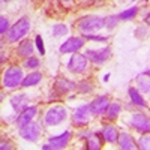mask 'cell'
I'll use <instances>...</instances> for the list:
<instances>
[{"label": "cell", "mask_w": 150, "mask_h": 150, "mask_svg": "<svg viewBox=\"0 0 150 150\" xmlns=\"http://www.w3.org/2000/svg\"><path fill=\"white\" fill-rule=\"evenodd\" d=\"M68 119V110L63 105H51L44 114L42 125L45 128L59 126Z\"/></svg>", "instance_id": "cell-1"}, {"label": "cell", "mask_w": 150, "mask_h": 150, "mask_svg": "<svg viewBox=\"0 0 150 150\" xmlns=\"http://www.w3.org/2000/svg\"><path fill=\"white\" fill-rule=\"evenodd\" d=\"M32 29V21L27 17H21L20 20H17L14 24L11 26L6 38H8V42L14 44L18 41H23L24 36L29 33V30Z\"/></svg>", "instance_id": "cell-2"}, {"label": "cell", "mask_w": 150, "mask_h": 150, "mask_svg": "<svg viewBox=\"0 0 150 150\" xmlns=\"http://www.w3.org/2000/svg\"><path fill=\"white\" fill-rule=\"evenodd\" d=\"M77 27L83 35L96 33L105 27V21L102 17H98V15H86L77 21Z\"/></svg>", "instance_id": "cell-3"}, {"label": "cell", "mask_w": 150, "mask_h": 150, "mask_svg": "<svg viewBox=\"0 0 150 150\" xmlns=\"http://www.w3.org/2000/svg\"><path fill=\"white\" fill-rule=\"evenodd\" d=\"M24 80V74H23V69L17 65H12V66H8L5 71H3V78H2V84L5 89H15V87L21 86Z\"/></svg>", "instance_id": "cell-4"}, {"label": "cell", "mask_w": 150, "mask_h": 150, "mask_svg": "<svg viewBox=\"0 0 150 150\" xmlns=\"http://www.w3.org/2000/svg\"><path fill=\"white\" fill-rule=\"evenodd\" d=\"M90 116H92L90 102L89 104H80L78 107H75V110L72 112V125L77 128H83L90 122Z\"/></svg>", "instance_id": "cell-5"}, {"label": "cell", "mask_w": 150, "mask_h": 150, "mask_svg": "<svg viewBox=\"0 0 150 150\" xmlns=\"http://www.w3.org/2000/svg\"><path fill=\"white\" fill-rule=\"evenodd\" d=\"M71 137H72V132L71 131H63L62 134H57V135H51L48 138V143L47 144H42V150H60V149H65L69 141H71Z\"/></svg>", "instance_id": "cell-6"}, {"label": "cell", "mask_w": 150, "mask_h": 150, "mask_svg": "<svg viewBox=\"0 0 150 150\" xmlns=\"http://www.w3.org/2000/svg\"><path fill=\"white\" fill-rule=\"evenodd\" d=\"M87 66H89V59H87L86 54H81V53H74L66 65L71 74H83L86 72Z\"/></svg>", "instance_id": "cell-7"}, {"label": "cell", "mask_w": 150, "mask_h": 150, "mask_svg": "<svg viewBox=\"0 0 150 150\" xmlns=\"http://www.w3.org/2000/svg\"><path fill=\"white\" fill-rule=\"evenodd\" d=\"M86 56H87V59H89L90 63L104 65L111 57V47H104V48H98V50L89 48L86 51Z\"/></svg>", "instance_id": "cell-8"}, {"label": "cell", "mask_w": 150, "mask_h": 150, "mask_svg": "<svg viewBox=\"0 0 150 150\" xmlns=\"http://www.w3.org/2000/svg\"><path fill=\"white\" fill-rule=\"evenodd\" d=\"M20 137L29 143H36L41 137V126L38 122H29L27 125L20 128Z\"/></svg>", "instance_id": "cell-9"}, {"label": "cell", "mask_w": 150, "mask_h": 150, "mask_svg": "<svg viewBox=\"0 0 150 150\" xmlns=\"http://www.w3.org/2000/svg\"><path fill=\"white\" fill-rule=\"evenodd\" d=\"M86 44V38L81 36H71L68 39L60 45L59 51L62 54H74V53H78L80 50L84 47Z\"/></svg>", "instance_id": "cell-10"}, {"label": "cell", "mask_w": 150, "mask_h": 150, "mask_svg": "<svg viewBox=\"0 0 150 150\" xmlns=\"http://www.w3.org/2000/svg\"><path fill=\"white\" fill-rule=\"evenodd\" d=\"M129 125L140 134L150 132V117L143 112H134L129 119Z\"/></svg>", "instance_id": "cell-11"}, {"label": "cell", "mask_w": 150, "mask_h": 150, "mask_svg": "<svg viewBox=\"0 0 150 150\" xmlns=\"http://www.w3.org/2000/svg\"><path fill=\"white\" fill-rule=\"evenodd\" d=\"M74 90H77V83H74L68 78H57L53 86V96L60 98V96H63L69 92H74Z\"/></svg>", "instance_id": "cell-12"}, {"label": "cell", "mask_w": 150, "mask_h": 150, "mask_svg": "<svg viewBox=\"0 0 150 150\" xmlns=\"http://www.w3.org/2000/svg\"><path fill=\"white\" fill-rule=\"evenodd\" d=\"M36 114H38V107L36 105H29L27 108H24L21 112H18V116L15 119L17 126L21 128V126H24V125H27L29 122H32L35 119Z\"/></svg>", "instance_id": "cell-13"}, {"label": "cell", "mask_w": 150, "mask_h": 150, "mask_svg": "<svg viewBox=\"0 0 150 150\" xmlns=\"http://www.w3.org/2000/svg\"><path fill=\"white\" fill-rule=\"evenodd\" d=\"M110 105V99L108 96H96L93 101L90 102V108H92V114L95 116H102L105 114V111Z\"/></svg>", "instance_id": "cell-14"}, {"label": "cell", "mask_w": 150, "mask_h": 150, "mask_svg": "<svg viewBox=\"0 0 150 150\" xmlns=\"http://www.w3.org/2000/svg\"><path fill=\"white\" fill-rule=\"evenodd\" d=\"M9 102H11V107L15 112H21L24 108L29 107V96L26 93H17L14 96H11Z\"/></svg>", "instance_id": "cell-15"}, {"label": "cell", "mask_w": 150, "mask_h": 150, "mask_svg": "<svg viewBox=\"0 0 150 150\" xmlns=\"http://www.w3.org/2000/svg\"><path fill=\"white\" fill-rule=\"evenodd\" d=\"M137 89L141 93H150V69H146L137 75Z\"/></svg>", "instance_id": "cell-16"}, {"label": "cell", "mask_w": 150, "mask_h": 150, "mask_svg": "<svg viewBox=\"0 0 150 150\" xmlns=\"http://www.w3.org/2000/svg\"><path fill=\"white\" fill-rule=\"evenodd\" d=\"M117 144H119V147H120V149H123V150L138 149V146H137V141L132 138V135H131L129 132H120V134H119Z\"/></svg>", "instance_id": "cell-17"}, {"label": "cell", "mask_w": 150, "mask_h": 150, "mask_svg": "<svg viewBox=\"0 0 150 150\" xmlns=\"http://www.w3.org/2000/svg\"><path fill=\"white\" fill-rule=\"evenodd\" d=\"M128 96L131 99L132 105L138 107V108H146L147 107V102L144 101V98L141 96V92L137 89V87H129L128 89Z\"/></svg>", "instance_id": "cell-18"}, {"label": "cell", "mask_w": 150, "mask_h": 150, "mask_svg": "<svg viewBox=\"0 0 150 150\" xmlns=\"http://www.w3.org/2000/svg\"><path fill=\"white\" fill-rule=\"evenodd\" d=\"M35 48H36V47L33 45L32 41L23 39V41H20V44H18V47H17V54L21 56V57H26V59H27V57H32Z\"/></svg>", "instance_id": "cell-19"}, {"label": "cell", "mask_w": 150, "mask_h": 150, "mask_svg": "<svg viewBox=\"0 0 150 150\" xmlns=\"http://www.w3.org/2000/svg\"><path fill=\"white\" fill-rule=\"evenodd\" d=\"M102 134H104L105 141L112 144V143H117L120 132L117 131V128L114 126V125H104V126H102Z\"/></svg>", "instance_id": "cell-20"}, {"label": "cell", "mask_w": 150, "mask_h": 150, "mask_svg": "<svg viewBox=\"0 0 150 150\" xmlns=\"http://www.w3.org/2000/svg\"><path fill=\"white\" fill-rule=\"evenodd\" d=\"M42 81V72L39 71H33L29 75H26L21 83V87H35Z\"/></svg>", "instance_id": "cell-21"}, {"label": "cell", "mask_w": 150, "mask_h": 150, "mask_svg": "<svg viewBox=\"0 0 150 150\" xmlns=\"http://www.w3.org/2000/svg\"><path fill=\"white\" fill-rule=\"evenodd\" d=\"M120 111H122V105L119 102H110V105L105 111V117L108 120H116L120 114Z\"/></svg>", "instance_id": "cell-22"}, {"label": "cell", "mask_w": 150, "mask_h": 150, "mask_svg": "<svg viewBox=\"0 0 150 150\" xmlns=\"http://www.w3.org/2000/svg\"><path fill=\"white\" fill-rule=\"evenodd\" d=\"M77 90L81 95H87V93L93 92V84H92L90 80H81V81L77 83Z\"/></svg>", "instance_id": "cell-23"}, {"label": "cell", "mask_w": 150, "mask_h": 150, "mask_svg": "<svg viewBox=\"0 0 150 150\" xmlns=\"http://www.w3.org/2000/svg\"><path fill=\"white\" fill-rule=\"evenodd\" d=\"M53 36L54 38H62V36H66L68 32H69V27L66 26L65 23H57L53 26Z\"/></svg>", "instance_id": "cell-24"}, {"label": "cell", "mask_w": 150, "mask_h": 150, "mask_svg": "<svg viewBox=\"0 0 150 150\" xmlns=\"http://www.w3.org/2000/svg\"><path fill=\"white\" fill-rule=\"evenodd\" d=\"M86 144H87L86 149H89V150H99V149L102 147V141L95 135V131H93V135L90 137V138L86 140Z\"/></svg>", "instance_id": "cell-25"}, {"label": "cell", "mask_w": 150, "mask_h": 150, "mask_svg": "<svg viewBox=\"0 0 150 150\" xmlns=\"http://www.w3.org/2000/svg\"><path fill=\"white\" fill-rule=\"evenodd\" d=\"M137 14H138V8H129V9H125L123 12H120L119 14V18L123 20V21H129V20H134L137 17Z\"/></svg>", "instance_id": "cell-26"}, {"label": "cell", "mask_w": 150, "mask_h": 150, "mask_svg": "<svg viewBox=\"0 0 150 150\" xmlns=\"http://www.w3.org/2000/svg\"><path fill=\"white\" fill-rule=\"evenodd\" d=\"M137 146H138V149H143V150H150V132L141 134V137L137 141Z\"/></svg>", "instance_id": "cell-27"}, {"label": "cell", "mask_w": 150, "mask_h": 150, "mask_svg": "<svg viewBox=\"0 0 150 150\" xmlns=\"http://www.w3.org/2000/svg\"><path fill=\"white\" fill-rule=\"evenodd\" d=\"M104 21H105V29L114 30V29L117 27V24H119L120 18H119V15H108V17L104 18Z\"/></svg>", "instance_id": "cell-28"}, {"label": "cell", "mask_w": 150, "mask_h": 150, "mask_svg": "<svg viewBox=\"0 0 150 150\" xmlns=\"http://www.w3.org/2000/svg\"><path fill=\"white\" fill-rule=\"evenodd\" d=\"M41 66V60L38 59V57H27L26 60H24V68H27V69H38Z\"/></svg>", "instance_id": "cell-29"}, {"label": "cell", "mask_w": 150, "mask_h": 150, "mask_svg": "<svg viewBox=\"0 0 150 150\" xmlns=\"http://www.w3.org/2000/svg\"><path fill=\"white\" fill-rule=\"evenodd\" d=\"M83 36L86 38V41H93V42H107L108 41V36H102L98 33H87Z\"/></svg>", "instance_id": "cell-30"}, {"label": "cell", "mask_w": 150, "mask_h": 150, "mask_svg": "<svg viewBox=\"0 0 150 150\" xmlns=\"http://www.w3.org/2000/svg\"><path fill=\"white\" fill-rule=\"evenodd\" d=\"M9 29H11V26H9L8 17L2 15V17H0V35H2V38H5V35H8Z\"/></svg>", "instance_id": "cell-31"}, {"label": "cell", "mask_w": 150, "mask_h": 150, "mask_svg": "<svg viewBox=\"0 0 150 150\" xmlns=\"http://www.w3.org/2000/svg\"><path fill=\"white\" fill-rule=\"evenodd\" d=\"M134 35H135V38H140V39H143V38H146V36L149 35V26H147V24L138 26V27L135 29Z\"/></svg>", "instance_id": "cell-32"}, {"label": "cell", "mask_w": 150, "mask_h": 150, "mask_svg": "<svg viewBox=\"0 0 150 150\" xmlns=\"http://www.w3.org/2000/svg\"><path fill=\"white\" fill-rule=\"evenodd\" d=\"M35 47H36L38 53H39L41 56L45 54V45H44V41H42L41 35H36V38H35Z\"/></svg>", "instance_id": "cell-33"}, {"label": "cell", "mask_w": 150, "mask_h": 150, "mask_svg": "<svg viewBox=\"0 0 150 150\" xmlns=\"http://www.w3.org/2000/svg\"><path fill=\"white\" fill-rule=\"evenodd\" d=\"M92 135H93L92 131H83V132L78 134V138H80V140H87V138H90Z\"/></svg>", "instance_id": "cell-34"}, {"label": "cell", "mask_w": 150, "mask_h": 150, "mask_svg": "<svg viewBox=\"0 0 150 150\" xmlns=\"http://www.w3.org/2000/svg\"><path fill=\"white\" fill-rule=\"evenodd\" d=\"M0 149H2V150H11V149H12V146H11V143H9V141H5V140H2V144H0Z\"/></svg>", "instance_id": "cell-35"}, {"label": "cell", "mask_w": 150, "mask_h": 150, "mask_svg": "<svg viewBox=\"0 0 150 150\" xmlns=\"http://www.w3.org/2000/svg\"><path fill=\"white\" fill-rule=\"evenodd\" d=\"M144 23H146V24H147V26L150 27V12H149V14L146 15V18H144Z\"/></svg>", "instance_id": "cell-36"}, {"label": "cell", "mask_w": 150, "mask_h": 150, "mask_svg": "<svg viewBox=\"0 0 150 150\" xmlns=\"http://www.w3.org/2000/svg\"><path fill=\"white\" fill-rule=\"evenodd\" d=\"M6 62V57H5V51L2 50V56H0V63H5Z\"/></svg>", "instance_id": "cell-37"}, {"label": "cell", "mask_w": 150, "mask_h": 150, "mask_svg": "<svg viewBox=\"0 0 150 150\" xmlns=\"http://www.w3.org/2000/svg\"><path fill=\"white\" fill-rule=\"evenodd\" d=\"M102 80H104V83H108V80H110V74H105Z\"/></svg>", "instance_id": "cell-38"}, {"label": "cell", "mask_w": 150, "mask_h": 150, "mask_svg": "<svg viewBox=\"0 0 150 150\" xmlns=\"http://www.w3.org/2000/svg\"><path fill=\"white\" fill-rule=\"evenodd\" d=\"M60 2H63V3H71L72 0H60Z\"/></svg>", "instance_id": "cell-39"}, {"label": "cell", "mask_w": 150, "mask_h": 150, "mask_svg": "<svg viewBox=\"0 0 150 150\" xmlns=\"http://www.w3.org/2000/svg\"><path fill=\"white\" fill-rule=\"evenodd\" d=\"M2 2H3V3H8V2H9V0H2Z\"/></svg>", "instance_id": "cell-40"}, {"label": "cell", "mask_w": 150, "mask_h": 150, "mask_svg": "<svg viewBox=\"0 0 150 150\" xmlns=\"http://www.w3.org/2000/svg\"><path fill=\"white\" fill-rule=\"evenodd\" d=\"M87 2H92V0H87Z\"/></svg>", "instance_id": "cell-41"}, {"label": "cell", "mask_w": 150, "mask_h": 150, "mask_svg": "<svg viewBox=\"0 0 150 150\" xmlns=\"http://www.w3.org/2000/svg\"><path fill=\"white\" fill-rule=\"evenodd\" d=\"M132 2H134V0H132Z\"/></svg>", "instance_id": "cell-42"}]
</instances>
